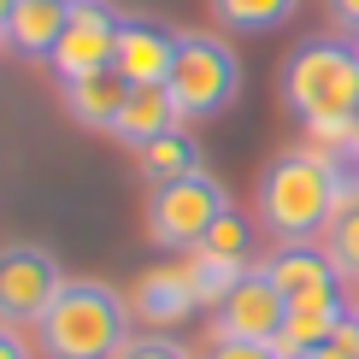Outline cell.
Returning a JSON list of instances; mask_svg holds the SVG:
<instances>
[{
	"mask_svg": "<svg viewBox=\"0 0 359 359\" xmlns=\"http://www.w3.org/2000/svg\"><path fill=\"white\" fill-rule=\"evenodd\" d=\"M118 24H124V12H112L107 0H83V6H71L65 36H59V48H53V59H48V65L59 71V83L95 77V71H112Z\"/></svg>",
	"mask_w": 359,
	"mask_h": 359,
	"instance_id": "obj_8",
	"label": "cell"
},
{
	"mask_svg": "<svg viewBox=\"0 0 359 359\" xmlns=\"http://www.w3.org/2000/svg\"><path fill=\"white\" fill-rule=\"evenodd\" d=\"M348 318H353V312L341 306V294H336V301H312V306H289V318H283V330H277L271 348H277L283 359L312 353V348H330L336 330H341Z\"/></svg>",
	"mask_w": 359,
	"mask_h": 359,
	"instance_id": "obj_14",
	"label": "cell"
},
{
	"mask_svg": "<svg viewBox=\"0 0 359 359\" xmlns=\"http://www.w3.org/2000/svg\"><path fill=\"white\" fill-rule=\"evenodd\" d=\"M194 248H201V253H224V259H248V253H253V224L236 212V206H224L218 224H212ZM194 248H189V253H194Z\"/></svg>",
	"mask_w": 359,
	"mask_h": 359,
	"instance_id": "obj_20",
	"label": "cell"
},
{
	"mask_svg": "<svg viewBox=\"0 0 359 359\" xmlns=\"http://www.w3.org/2000/svg\"><path fill=\"white\" fill-rule=\"evenodd\" d=\"M259 224L277 242H312V236L330 230V218L341 212V189L324 171V159L312 154H283L265 165L259 177Z\"/></svg>",
	"mask_w": 359,
	"mask_h": 359,
	"instance_id": "obj_2",
	"label": "cell"
},
{
	"mask_svg": "<svg viewBox=\"0 0 359 359\" xmlns=\"http://www.w3.org/2000/svg\"><path fill=\"white\" fill-rule=\"evenodd\" d=\"M65 283L71 277L59 271V259L48 248H36V242L0 248V324H41Z\"/></svg>",
	"mask_w": 359,
	"mask_h": 359,
	"instance_id": "obj_6",
	"label": "cell"
},
{
	"mask_svg": "<svg viewBox=\"0 0 359 359\" xmlns=\"http://www.w3.org/2000/svg\"><path fill=\"white\" fill-rule=\"evenodd\" d=\"M283 107L301 124H330L359 118V59L341 41H306L283 65Z\"/></svg>",
	"mask_w": 359,
	"mask_h": 359,
	"instance_id": "obj_3",
	"label": "cell"
},
{
	"mask_svg": "<svg viewBox=\"0 0 359 359\" xmlns=\"http://www.w3.org/2000/svg\"><path fill=\"white\" fill-rule=\"evenodd\" d=\"M353 59H359V36H353Z\"/></svg>",
	"mask_w": 359,
	"mask_h": 359,
	"instance_id": "obj_28",
	"label": "cell"
},
{
	"mask_svg": "<svg viewBox=\"0 0 359 359\" xmlns=\"http://www.w3.org/2000/svg\"><path fill=\"white\" fill-rule=\"evenodd\" d=\"M65 18H71V6H59V0H18L6 12V24H0V41L18 59H41L48 65L59 36H65Z\"/></svg>",
	"mask_w": 359,
	"mask_h": 359,
	"instance_id": "obj_13",
	"label": "cell"
},
{
	"mask_svg": "<svg viewBox=\"0 0 359 359\" xmlns=\"http://www.w3.org/2000/svg\"><path fill=\"white\" fill-rule=\"evenodd\" d=\"M177 48H183V29H171L165 18H124V24H118L112 71H118L130 88L165 83L171 65H177Z\"/></svg>",
	"mask_w": 359,
	"mask_h": 359,
	"instance_id": "obj_9",
	"label": "cell"
},
{
	"mask_svg": "<svg viewBox=\"0 0 359 359\" xmlns=\"http://www.w3.org/2000/svg\"><path fill=\"white\" fill-rule=\"evenodd\" d=\"M183 124L189 118H183V107H177L171 83H147V88H130L124 112H118V124H112V142L130 147V154H142L147 142L171 136V130H183Z\"/></svg>",
	"mask_w": 359,
	"mask_h": 359,
	"instance_id": "obj_11",
	"label": "cell"
},
{
	"mask_svg": "<svg viewBox=\"0 0 359 359\" xmlns=\"http://www.w3.org/2000/svg\"><path fill=\"white\" fill-rule=\"evenodd\" d=\"M289 301L277 294V283L265 277V265H248V277L212 306V341H277Z\"/></svg>",
	"mask_w": 359,
	"mask_h": 359,
	"instance_id": "obj_7",
	"label": "cell"
},
{
	"mask_svg": "<svg viewBox=\"0 0 359 359\" xmlns=\"http://www.w3.org/2000/svg\"><path fill=\"white\" fill-rule=\"evenodd\" d=\"M118 359H189V348L171 341V336H130Z\"/></svg>",
	"mask_w": 359,
	"mask_h": 359,
	"instance_id": "obj_21",
	"label": "cell"
},
{
	"mask_svg": "<svg viewBox=\"0 0 359 359\" xmlns=\"http://www.w3.org/2000/svg\"><path fill=\"white\" fill-rule=\"evenodd\" d=\"M206 6H212V24L230 36H271L301 12V0H206Z\"/></svg>",
	"mask_w": 359,
	"mask_h": 359,
	"instance_id": "obj_16",
	"label": "cell"
},
{
	"mask_svg": "<svg viewBox=\"0 0 359 359\" xmlns=\"http://www.w3.org/2000/svg\"><path fill=\"white\" fill-rule=\"evenodd\" d=\"M265 277L277 283V294L289 306H312V301H336V265L324 248L312 242H277V253L265 259Z\"/></svg>",
	"mask_w": 359,
	"mask_h": 359,
	"instance_id": "obj_10",
	"label": "cell"
},
{
	"mask_svg": "<svg viewBox=\"0 0 359 359\" xmlns=\"http://www.w3.org/2000/svg\"><path fill=\"white\" fill-rule=\"evenodd\" d=\"M242 277H248V259H224V253H201V248L189 253V283L201 306H218Z\"/></svg>",
	"mask_w": 359,
	"mask_h": 359,
	"instance_id": "obj_18",
	"label": "cell"
},
{
	"mask_svg": "<svg viewBox=\"0 0 359 359\" xmlns=\"http://www.w3.org/2000/svg\"><path fill=\"white\" fill-rule=\"evenodd\" d=\"M59 6H83V0H59Z\"/></svg>",
	"mask_w": 359,
	"mask_h": 359,
	"instance_id": "obj_27",
	"label": "cell"
},
{
	"mask_svg": "<svg viewBox=\"0 0 359 359\" xmlns=\"http://www.w3.org/2000/svg\"><path fill=\"white\" fill-rule=\"evenodd\" d=\"M330 18H336L341 29H353V36H359V0H330Z\"/></svg>",
	"mask_w": 359,
	"mask_h": 359,
	"instance_id": "obj_23",
	"label": "cell"
},
{
	"mask_svg": "<svg viewBox=\"0 0 359 359\" xmlns=\"http://www.w3.org/2000/svg\"><path fill=\"white\" fill-rule=\"evenodd\" d=\"M12 6H18V0H0V24H6V12H12Z\"/></svg>",
	"mask_w": 359,
	"mask_h": 359,
	"instance_id": "obj_26",
	"label": "cell"
},
{
	"mask_svg": "<svg viewBox=\"0 0 359 359\" xmlns=\"http://www.w3.org/2000/svg\"><path fill=\"white\" fill-rule=\"evenodd\" d=\"M59 100H65V118L77 130H95V136H112L118 112L130 100V83L118 71H95V77H71L59 83Z\"/></svg>",
	"mask_w": 359,
	"mask_h": 359,
	"instance_id": "obj_12",
	"label": "cell"
},
{
	"mask_svg": "<svg viewBox=\"0 0 359 359\" xmlns=\"http://www.w3.org/2000/svg\"><path fill=\"white\" fill-rule=\"evenodd\" d=\"M0 359H29V348L18 341V330H12V324H0Z\"/></svg>",
	"mask_w": 359,
	"mask_h": 359,
	"instance_id": "obj_24",
	"label": "cell"
},
{
	"mask_svg": "<svg viewBox=\"0 0 359 359\" xmlns=\"http://www.w3.org/2000/svg\"><path fill=\"white\" fill-rule=\"evenodd\" d=\"M165 83H171V95H177L189 124H206V118L236 107V95H242V59H236L230 41L206 36V29H183V48H177V65H171Z\"/></svg>",
	"mask_w": 359,
	"mask_h": 359,
	"instance_id": "obj_4",
	"label": "cell"
},
{
	"mask_svg": "<svg viewBox=\"0 0 359 359\" xmlns=\"http://www.w3.org/2000/svg\"><path fill=\"white\" fill-rule=\"evenodd\" d=\"M224 206L230 201H224V183L212 171H189V177H177V183H154L147 189V236H154L159 248L189 253L218 224Z\"/></svg>",
	"mask_w": 359,
	"mask_h": 359,
	"instance_id": "obj_5",
	"label": "cell"
},
{
	"mask_svg": "<svg viewBox=\"0 0 359 359\" xmlns=\"http://www.w3.org/2000/svg\"><path fill=\"white\" fill-rule=\"evenodd\" d=\"M136 165H142L147 183H177V177L201 171V147H194L189 130H171V136H159V142H147V147H142Z\"/></svg>",
	"mask_w": 359,
	"mask_h": 359,
	"instance_id": "obj_17",
	"label": "cell"
},
{
	"mask_svg": "<svg viewBox=\"0 0 359 359\" xmlns=\"http://www.w3.org/2000/svg\"><path fill=\"white\" fill-rule=\"evenodd\" d=\"M324 253H330V265L341 277L359 283V201L341 206V212L330 218V230H324Z\"/></svg>",
	"mask_w": 359,
	"mask_h": 359,
	"instance_id": "obj_19",
	"label": "cell"
},
{
	"mask_svg": "<svg viewBox=\"0 0 359 359\" xmlns=\"http://www.w3.org/2000/svg\"><path fill=\"white\" fill-rule=\"evenodd\" d=\"M194 306H201V301H194L189 265H154V271H142V283H136V312H142L147 324H177V318H189Z\"/></svg>",
	"mask_w": 359,
	"mask_h": 359,
	"instance_id": "obj_15",
	"label": "cell"
},
{
	"mask_svg": "<svg viewBox=\"0 0 359 359\" xmlns=\"http://www.w3.org/2000/svg\"><path fill=\"white\" fill-rule=\"evenodd\" d=\"M36 336L48 359H118L130 341V301L112 283L71 277L48 306V318L36 324Z\"/></svg>",
	"mask_w": 359,
	"mask_h": 359,
	"instance_id": "obj_1",
	"label": "cell"
},
{
	"mask_svg": "<svg viewBox=\"0 0 359 359\" xmlns=\"http://www.w3.org/2000/svg\"><path fill=\"white\" fill-rule=\"evenodd\" d=\"M294 359H353V353H341V348H312V353H294Z\"/></svg>",
	"mask_w": 359,
	"mask_h": 359,
	"instance_id": "obj_25",
	"label": "cell"
},
{
	"mask_svg": "<svg viewBox=\"0 0 359 359\" xmlns=\"http://www.w3.org/2000/svg\"><path fill=\"white\" fill-rule=\"evenodd\" d=\"M206 359H283L271 341H212V353Z\"/></svg>",
	"mask_w": 359,
	"mask_h": 359,
	"instance_id": "obj_22",
	"label": "cell"
}]
</instances>
